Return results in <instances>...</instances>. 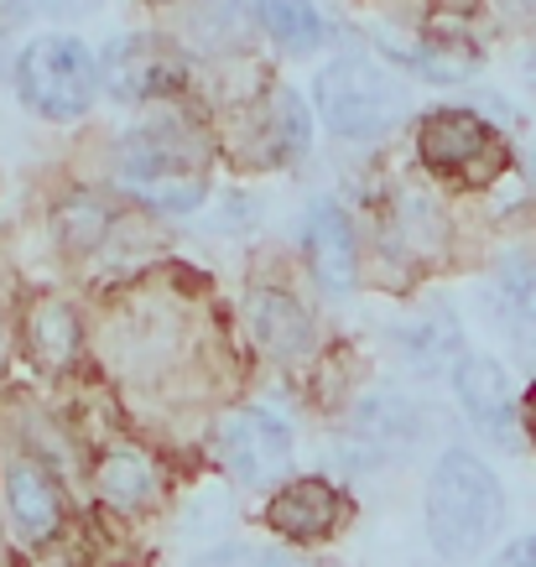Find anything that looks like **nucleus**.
<instances>
[{
  "mask_svg": "<svg viewBox=\"0 0 536 567\" xmlns=\"http://www.w3.org/2000/svg\"><path fill=\"white\" fill-rule=\"evenodd\" d=\"M505 520V489L495 468H485L474 453L449 447L437 468L427 474V542L437 557L464 563L501 532Z\"/></svg>",
  "mask_w": 536,
  "mask_h": 567,
  "instance_id": "obj_1",
  "label": "nucleus"
},
{
  "mask_svg": "<svg viewBox=\"0 0 536 567\" xmlns=\"http://www.w3.org/2000/svg\"><path fill=\"white\" fill-rule=\"evenodd\" d=\"M115 173L136 198L167 214H188L204 204V141L183 131V121L141 125L115 146Z\"/></svg>",
  "mask_w": 536,
  "mask_h": 567,
  "instance_id": "obj_2",
  "label": "nucleus"
},
{
  "mask_svg": "<svg viewBox=\"0 0 536 567\" xmlns=\"http://www.w3.org/2000/svg\"><path fill=\"white\" fill-rule=\"evenodd\" d=\"M416 156L433 177L464 183V188H489L511 167V146L485 115L474 110H433L416 125Z\"/></svg>",
  "mask_w": 536,
  "mask_h": 567,
  "instance_id": "obj_3",
  "label": "nucleus"
},
{
  "mask_svg": "<svg viewBox=\"0 0 536 567\" xmlns=\"http://www.w3.org/2000/svg\"><path fill=\"white\" fill-rule=\"evenodd\" d=\"M17 89L48 121H79L100 94V58L79 37H37L17 63Z\"/></svg>",
  "mask_w": 536,
  "mask_h": 567,
  "instance_id": "obj_4",
  "label": "nucleus"
},
{
  "mask_svg": "<svg viewBox=\"0 0 536 567\" xmlns=\"http://www.w3.org/2000/svg\"><path fill=\"white\" fill-rule=\"evenodd\" d=\"M312 100H318V115L329 121V131L344 141H375L401 121V89L370 58L329 63L312 84Z\"/></svg>",
  "mask_w": 536,
  "mask_h": 567,
  "instance_id": "obj_5",
  "label": "nucleus"
},
{
  "mask_svg": "<svg viewBox=\"0 0 536 567\" xmlns=\"http://www.w3.org/2000/svg\"><path fill=\"white\" fill-rule=\"evenodd\" d=\"M219 458L240 484H271L292 464V432L277 412L245 406L219 427Z\"/></svg>",
  "mask_w": 536,
  "mask_h": 567,
  "instance_id": "obj_6",
  "label": "nucleus"
},
{
  "mask_svg": "<svg viewBox=\"0 0 536 567\" xmlns=\"http://www.w3.org/2000/svg\"><path fill=\"white\" fill-rule=\"evenodd\" d=\"M100 79L115 100H156L183 84V58L162 37H121L100 58Z\"/></svg>",
  "mask_w": 536,
  "mask_h": 567,
  "instance_id": "obj_7",
  "label": "nucleus"
},
{
  "mask_svg": "<svg viewBox=\"0 0 536 567\" xmlns=\"http://www.w3.org/2000/svg\"><path fill=\"white\" fill-rule=\"evenodd\" d=\"M453 391H458V406L474 427L485 432L495 447H516V395H511V375H505L501 360L489 354H468L458 370H453Z\"/></svg>",
  "mask_w": 536,
  "mask_h": 567,
  "instance_id": "obj_8",
  "label": "nucleus"
},
{
  "mask_svg": "<svg viewBox=\"0 0 536 567\" xmlns=\"http://www.w3.org/2000/svg\"><path fill=\"white\" fill-rule=\"evenodd\" d=\"M302 250H308L312 276L329 287V292H349L354 287V266H360V250H354V229H349V214L339 204H312L308 219H302Z\"/></svg>",
  "mask_w": 536,
  "mask_h": 567,
  "instance_id": "obj_9",
  "label": "nucleus"
},
{
  "mask_svg": "<svg viewBox=\"0 0 536 567\" xmlns=\"http://www.w3.org/2000/svg\"><path fill=\"white\" fill-rule=\"evenodd\" d=\"M271 526H277L287 542H323V536L339 532L344 520V495L333 489L329 480H292L271 499Z\"/></svg>",
  "mask_w": 536,
  "mask_h": 567,
  "instance_id": "obj_10",
  "label": "nucleus"
},
{
  "mask_svg": "<svg viewBox=\"0 0 536 567\" xmlns=\"http://www.w3.org/2000/svg\"><path fill=\"white\" fill-rule=\"evenodd\" d=\"M250 328H256V339L266 354H277V360H302L312 349V312L297 302V297L277 292V287H256L250 292Z\"/></svg>",
  "mask_w": 536,
  "mask_h": 567,
  "instance_id": "obj_11",
  "label": "nucleus"
},
{
  "mask_svg": "<svg viewBox=\"0 0 536 567\" xmlns=\"http://www.w3.org/2000/svg\"><path fill=\"white\" fill-rule=\"evenodd\" d=\"M396 344H401V360L412 364L416 375H443V370H458L464 364V328L453 318L449 308H433L412 318V323L396 328Z\"/></svg>",
  "mask_w": 536,
  "mask_h": 567,
  "instance_id": "obj_12",
  "label": "nucleus"
},
{
  "mask_svg": "<svg viewBox=\"0 0 536 567\" xmlns=\"http://www.w3.org/2000/svg\"><path fill=\"white\" fill-rule=\"evenodd\" d=\"M354 437H360L370 453H412L422 437H427V416L416 412L406 395H375V401H364L360 416H354Z\"/></svg>",
  "mask_w": 536,
  "mask_h": 567,
  "instance_id": "obj_13",
  "label": "nucleus"
},
{
  "mask_svg": "<svg viewBox=\"0 0 536 567\" xmlns=\"http://www.w3.org/2000/svg\"><path fill=\"white\" fill-rule=\"evenodd\" d=\"M6 505H11V520H17L32 542H42V536H52L63 526V489H58V480H52L48 468H37V464L11 468Z\"/></svg>",
  "mask_w": 536,
  "mask_h": 567,
  "instance_id": "obj_14",
  "label": "nucleus"
},
{
  "mask_svg": "<svg viewBox=\"0 0 536 567\" xmlns=\"http://www.w3.org/2000/svg\"><path fill=\"white\" fill-rule=\"evenodd\" d=\"M27 339H32V354L48 370H63V364L79 354V318L69 312V302L58 297H42L27 318Z\"/></svg>",
  "mask_w": 536,
  "mask_h": 567,
  "instance_id": "obj_15",
  "label": "nucleus"
},
{
  "mask_svg": "<svg viewBox=\"0 0 536 567\" xmlns=\"http://www.w3.org/2000/svg\"><path fill=\"white\" fill-rule=\"evenodd\" d=\"M100 495L110 499V505H121V511H141V505L156 495L152 464H146L141 453H131V447L110 453V458L100 464Z\"/></svg>",
  "mask_w": 536,
  "mask_h": 567,
  "instance_id": "obj_16",
  "label": "nucleus"
},
{
  "mask_svg": "<svg viewBox=\"0 0 536 567\" xmlns=\"http://www.w3.org/2000/svg\"><path fill=\"white\" fill-rule=\"evenodd\" d=\"M260 17H266L271 37H277L287 52H312L323 37H329V27H323V17H318L312 0H266Z\"/></svg>",
  "mask_w": 536,
  "mask_h": 567,
  "instance_id": "obj_17",
  "label": "nucleus"
},
{
  "mask_svg": "<svg viewBox=\"0 0 536 567\" xmlns=\"http://www.w3.org/2000/svg\"><path fill=\"white\" fill-rule=\"evenodd\" d=\"M406 63H412L422 79L458 84V79H468V73L480 69V52H474V42H437V37H427L416 52H406Z\"/></svg>",
  "mask_w": 536,
  "mask_h": 567,
  "instance_id": "obj_18",
  "label": "nucleus"
},
{
  "mask_svg": "<svg viewBox=\"0 0 536 567\" xmlns=\"http://www.w3.org/2000/svg\"><path fill=\"white\" fill-rule=\"evenodd\" d=\"M250 27H256V0H204V17H198V32L204 37L240 42Z\"/></svg>",
  "mask_w": 536,
  "mask_h": 567,
  "instance_id": "obj_19",
  "label": "nucleus"
},
{
  "mask_svg": "<svg viewBox=\"0 0 536 567\" xmlns=\"http://www.w3.org/2000/svg\"><path fill=\"white\" fill-rule=\"evenodd\" d=\"M501 302H505V318H532L536 312V260L505 256V266H501Z\"/></svg>",
  "mask_w": 536,
  "mask_h": 567,
  "instance_id": "obj_20",
  "label": "nucleus"
},
{
  "mask_svg": "<svg viewBox=\"0 0 536 567\" xmlns=\"http://www.w3.org/2000/svg\"><path fill=\"white\" fill-rule=\"evenodd\" d=\"M104 229H110V214H104V204H94V198H79V204L63 208V240H69L73 250L100 245Z\"/></svg>",
  "mask_w": 536,
  "mask_h": 567,
  "instance_id": "obj_21",
  "label": "nucleus"
},
{
  "mask_svg": "<svg viewBox=\"0 0 536 567\" xmlns=\"http://www.w3.org/2000/svg\"><path fill=\"white\" fill-rule=\"evenodd\" d=\"M193 567H308L287 557V551H266V547H208Z\"/></svg>",
  "mask_w": 536,
  "mask_h": 567,
  "instance_id": "obj_22",
  "label": "nucleus"
},
{
  "mask_svg": "<svg viewBox=\"0 0 536 567\" xmlns=\"http://www.w3.org/2000/svg\"><path fill=\"white\" fill-rule=\"evenodd\" d=\"M281 110V141H287V152H308V110H302V100L297 94H281L277 100Z\"/></svg>",
  "mask_w": 536,
  "mask_h": 567,
  "instance_id": "obj_23",
  "label": "nucleus"
},
{
  "mask_svg": "<svg viewBox=\"0 0 536 567\" xmlns=\"http://www.w3.org/2000/svg\"><path fill=\"white\" fill-rule=\"evenodd\" d=\"M489 567H536V532L520 536V542H511V547H505Z\"/></svg>",
  "mask_w": 536,
  "mask_h": 567,
  "instance_id": "obj_24",
  "label": "nucleus"
},
{
  "mask_svg": "<svg viewBox=\"0 0 536 567\" xmlns=\"http://www.w3.org/2000/svg\"><path fill=\"white\" fill-rule=\"evenodd\" d=\"M505 323H511V333H516L520 354H532V360H536V312H532V318H505Z\"/></svg>",
  "mask_w": 536,
  "mask_h": 567,
  "instance_id": "obj_25",
  "label": "nucleus"
},
{
  "mask_svg": "<svg viewBox=\"0 0 536 567\" xmlns=\"http://www.w3.org/2000/svg\"><path fill=\"white\" fill-rule=\"evenodd\" d=\"M520 427H526V437L536 447V385H526V395H520Z\"/></svg>",
  "mask_w": 536,
  "mask_h": 567,
  "instance_id": "obj_26",
  "label": "nucleus"
},
{
  "mask_svg": "<svg viewBox=\"0 0 536 567\" xmlns=\"http://www.w3.org/2000/svg\"><path fill=\"white\" fill-rule=\"evenodd\" d=\"M532 173H536V152H532Z\"/></svg>",
  "mask_w": 536,
  "mask_h": 567,
  "instance_id": "obj_27",
  "label": "nucleus"
},
{
  "mask_svg": "<svg viewBox=\"0 0 536 567\" xmlns=\"http://www.w3.org/2000/svg\"><path fill=\"white\" fill-rule=\"evenodd\" d=\"M79 6H89V0H79Z\"/></svg>",
  "mask_w": 536,
  "mask_h": 567,
  "instance_id": "obj_28",
  "label": "nucleus"
}]
</instances>
